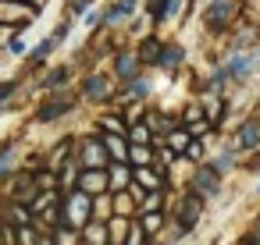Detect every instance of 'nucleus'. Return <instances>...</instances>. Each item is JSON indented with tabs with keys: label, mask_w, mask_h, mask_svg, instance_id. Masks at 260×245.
<instances>
[{
	"label": "nucleus",
	"mask_w": 260,
	"mask_h": 245,
	"mask_svg": "<svg viewBox=\"0 0 260 245\" xmlns=\"http://www.w3.org/2000/svg\"><path fill=\"white\" fill-rule=\"evenodd\" d=\"M136 224H139V231H143L146 238H157L160 227H164V213H139Z\"/></svg>",
	"instance_id": "obj_27"
},
{
	"label": "nucleus",
	"mask_w": 260,
	"mask_h": 245,
	"mask_svg": "<svg viewBox=\"0 0 260 245\" xmlns=\"http://www.w3.org/2000/svg\"><path fill=\"white\" fill-rule=\"evenodd\" d=\"M185 156H189V160H203V156H207V142H203V139H192L189 149H185Z\"/></svg>",
	"instance_id": "obj_32"
},
{
	"label": "nucleus",
	"mask_w": 260,
	"mask_h": 245,
	"mask_svg": "<svg viewBox=\"0 0 260 245\" xmlns=\"http://www.w3.org/2000/svg\"><path fill=\"white\" fill-rule=\"evenodd\" d=\"M128 167H153V146H128Z\"/></svg>",
	"instance_id": "obj_26"
},
{
	"label": "nucleus",
	"mask_w": 260,
	"mask_h": 245,
	"mask_svg": "<svg viewBox=\"0 0 260 245\" xmlns=\"http://www.w3.org/2000/svg\"><path fill=\"white\" fill-rule=\"evenodd\" d=\"M249 238H253V241H260V213H256V220H253V231H249Z\"/></svg>",
	"instance_id": "obj_34"
},
{
	"label": "nucleus",
	"mask_w": 260,
	"mask_h": 245,
	"mask_svg": "<svg viewBox=\"0 0 260 245\" xmlns=\"http://www.w3.org/2000/svg\"><path fill=\"white\" fill-rule=\"evenodd\" d=\"M136 8H139V0H114V4L104 11L100 25H104V29H111V25H121V22H128V18L136 15Z\"/></svg>",
	"instance_id": "obj_13"
},
{
	"label": "nucleus",
	"mask_w": 260,
	"mask_h": 245,
	"mask_svg": "<svg viewBox=\"0 0 260 245\" xmlns=\"http://www.w3.org/2000/svg\"><path fill=\"white\" fill-rule=\"evenodd\" d=\"M68 75H72V68H68V64H64V68H50V71L43 75V82H40V86H43L47 93H64Z\"/></svg>",
	"instance_id": "obj_20"
},
{
	"label": "nucleus",
	"mask_w": 260,
	"mask_h": 245,
	"mask_svg": "<svg viewBox=\"0 0 260 245\" xmlns=\"http://www.w3.org/2000/svg\"><path fill=\"white\" fill-rule=\"evenodd\" d=\"M68 36H72V22H61V25H57V29H54V32H50V39H54V43H57V47H61V43H64V39H68Z\"/></svg>",
	"instance_id": "obj_33"
},
{
	"label": "nucleus",
	"mask_w": 260,
	"mask_h": 245,
	"mask_svg": "<svg viewBox=\"0 0 260 245\" xmlns=\"http://www.w3.org/2000/svg\"><path fill=\"white\" fill-rule=\"evenodd\" d=\"M107 185H111V195L128 192V185H132V167H128V164H111V167H107Z\"/></svg>",
	"instance_id": "obj_16"
},
{
	"label": "nucleus",
	"mask_w": 260,
	"mask_h": 245,
	"mask_svg": "<svg viewBox=\"0 0 260 245\" xmlns=\"http://www.w3.org/2000/svg\"><path fill=\"white\" fill-rule=\"evenodd\" d=\"M15 171H18V146L4 142V146H0V181H8Z\"/></svg>",
	"instance_id": "obj_18"
},
{
	"label": "nucleus",
	"mask_w": 260,
	"mask_h": 245,
	"mask_svg": "<svg viewBox=\"0 0 260 245\" xmlns=\"http://www.w3.org/2000/svg\"><path fill=\"white\" fill-rule=\"evenodd\" d=\"M189 142H192V135H189V132L182 128V125H178V128H175V132H171L168 139H164V146H168V149H171L175 156H185V149H189Z\"/></svg>",
	"instance_id": "obj_25"
},
{
	"label": "nucleus",
	"mask_w": 260,
	"mask_h": 245,
	"mask_svg": "<svg viewBox=\"0 0 260 245\" xmlns=\"http://www.w3.org/2000/svg\"><path fill=\"white\" fill-rule=\"evenodd\" d=\"M125 139H128V146H153V132H150L146 121H139V117L128 125V135H125Z\"/></svg>",
	"instance_id": "obj_23"
},
{
	"label": "nucleus",
	"mask_w": 260,
	"mask_h": 245,
	"mask_svg": "<svg viewBox=\"0 0 260 245\" xmlns=\"http://www.w3.org/2000/svg\"><path fill=\"white\" fill-rule=\"evenodd\" d=\"M164 210V192H146V199L139 202V213H160Z\"/></svg>",
	"instance_id": "obj_29"
},
{
	"label": "nucleus",
	"mask_w": 260,
	"mask_h": 245,
	"mask_svg": "<svg viewBox=\"0 0 260 245\" xmlns=\"http://www.w3.org/2000/svg\"><path fill=\"white\" fill-rule=\"evenodd\" d=\"M235 11H239V0H210V4L203 8V29L210 36H221L232 25Z\"/></svg>",
	"instance_id": "obj_3"
},
{
	"label": "nucleus",
	"mask_w": 260,
	"mask_h": 245,
	"mask_svg": "<svg viewBox=\"0 0 260 245\" xmlns=\"http://www.w3.org/2000/svg\"><path fill=\"white\" fill-rule=\"evenodd\" d=\"M256 68H260V50H235L221 61V71L228 82H249Z\"/></svg>",
	"instance_id": "obj_2"
},
{
	"label": "nucleus",
	"mask_w": 260,
	"mask_h": 245,
	"mask_svg": "<svg viewBox=\"0 0 260 245\" xmlns=\"http://www.w3.org/2000/svg\"><path fill=\"white\" fill-rule=\"evenodd\" d=\"M4 36H8V29H4V25H0V43H4Z\"/></svg>",
	"instance_id": "obj_35"
},
{
	"label": "nucleus",
	"mask_w": 260,
	"mask_h": 245,
	"mask_svg": "<svg viewBox=\"0 0 260 245\" xmlns=\"http://www.w3.org/2000/svg\"><path fill=\"white\" fill-rule=\"evenodd\" d=\"M256 195H260V181H256Z\"/></svg>",
	"instance_id": "obj_36"
},
{
	"label": "nucleus",
	"mask_w": 260,
	"mask_h": 245,
	"mask_svg": "<svg viewBox=\"0 0 260 245\" xmlns=\"http://www.w3.org/2000/svg\"><path fill=\"white\" fill-rule=\"evenodd\" d=\"M72 110H75V96H68V93H54V96L36 110V121H40V125H54V121L68 117Z\"/></svg>",
	"instance_id": "obj_8"
},
{
	"label": "nucleus",
	"mask_w": 260,
	"mask_h": 245,
	"mask_svg": "<svg viewBox=\"0 0 260 245\" xmlns=\"http://www.w3.org/2000/svg\"><path fill=\"white\" fill-rule=\"evenodd\" d=\"M189 192L192 195H200L203 202H210V199H221V178L207 167V164H200L192 174H189Z\"/></svg>",
	"instance_id": "obj_7"
},
{
	"label": "nucleus",
	"mask_w": 260,
	"mask_h": 245,
	"mask_svg": "<svg viewBox=\"0 0 260 245\" xmlns=\"http://www.w3.org/2000/svg\"><path fill=\"white\" fill-rule=\"evenodd\" d=\"M232 146L239 149V156H242V153H256V149H260V117H246V121L235 128Z\"/></svg>",
	"instance_id": "obj_9"
},
{
	"label": "nucleus",
	"mask_w": 260,
	"mask_h": 245,
	"mask_svg": "<svg viewBox=\"0 0 260 245\" xmlns=\"http://www.w3.org/2000/svg\"><path fill=\"white\" fill-rule=\"evenodd\" d=\"M125 96L128 100H150L153 96V78L150 75H136L132 82H125Z\"/></svg>",
	"instance_id": "obj_19"
},
{
	"label": "nucleus",
	"mask_w": 260,
	"mask_h": 245,
	"mask_svg": "<svg viewBox=\"0 0 260 245\" xmlns=\"http://www.w3.org/2000/svg\"><path fill=\"white\" fill-rule=\"evenodd\" d=\"M203 210H207V202H203L200 195H192V192L185 188V195H182V199L175 202V227H182L185 234H192V227L200 224Z\"/></svg>",
	"instance_id": "obj_5"
},
{
	"label": "nucleus",
	"mask_w": 260,
	"mask_h": 245,
	"mask_svg": "<svg viewBox=\"0 0 260 245\" xmlns=\"http://www.w3.org/2000/svg\"><path fill=\"white\" fill-rule=\"evenodd\" d=\"M100 142H104L111 164H128V139L125 135H100Z\"/></svg>",
	"instance_id": "obj_17"
},
{
	"label": "nucleus",
	"mask_w": 260,
	"mask_h": 245,
	"mask_svg": "<svg viewBox=\"0 0 260 245\" xmlns=\"http://www.w3.org/2000/svg\"><path fill=\"white\" fill-rule=\"evenodd\" d=\"M54 50H57V43H54V39L47 36L43 43H36V47L29 50V64H43V61H47V57H50Z\"/></svg>",
	"instance_id": "obj_28"
},
{
	"label": "nucleus",
	"mask_w": 260,
	"mask_h": 245,
	"mask_svg": "<svg viewBox=\"0 0 260 245\" xmlns=\"http://www.w3.org/2000/svg\"><path fill=\"white\" fill-rule=\"evenodd\" d=\"M93 224V195H86L82 188L75 192H64L57 199V227H68V231H86Z\"/></svg>",
	"instance_id": "obj_1"
},
{
	"label": "nucleus",
	"mask_w": 260,
	"mask_h": 245,
	"mask_svg": "<svg viewBox=\"0 0 260 245\" xmlns=\"http://www.w3.org/2000/svg\"><path fill=\"white\" fill-rule=\"evenodd\" d=\"M82 100H89V103H104V100H111V78L104 75V71H93V75H86L82 78Z\"/></svg>",
	"instance_id": "obj_10"
},
{
	"label": "nucleus",
	"mask_w": 260,
	"mask_h": 245,
	"mask_svg": "<svg viewBox=\"0 0 260 245\" xmlns=\"http://www.w3.org/2000/svg\"><path fill=\"white\" fill-rule=\"evenodd\" d=\"M160 39L157 36H146L143 43H139V50H136V57H139V64H157V57H160Z\"/></svg>",
	"instance_id": "obj_22"
},
{
	"label": "nucleus",
	"mask_w": 260,
	"mask_h": 245,
	"mask_svg": "<svg viewBox=\"0 0 260 245\" xmlns=\"http://www.w3.org/2000/svg\"><path fill=\"white\" fill-rule=\"evenodd\" d=\"M75 156H79L82 171H107V167H111V156H107V149H104L100 139H82V142H75Z\"/></svg>",
	"instance_id": "obj_6"
},
{
	"label": "nucleus",
	"mask_w": 260,
	"mask_h": 245,
	"mask_svg": "<svg viewBox=\"0 0 260 245\" xmlns=\"http://www.w3.org/2000/svg\"><path fill=\"white\" fill-rule=\"evenodd\" d=\"M235 164H239V149H235V146H224L217 156H210V164H207V167H210L217 178H224V174H232V171H235Z\"/></svg>",
	"instance_id": "obj_15"
},
{
	"label": "nucleus",
	"mask_w": 260,
	"mask_h": 245,
	"mask_svg": "<svg viewBox=\"0 0 260 245\" xmlns=\"http://www.w3.org/2000/svg\"><path fill=\"white\" fill-rule=\"evenodd\" d=\"M32 188H36V192H57V171H54V167L32 171Z\"/></svg>",
	"instance_id": "obj_24"
},
{
	"label": "nucleus",
	"mask_w": 260,
	"mask_h": 245,
	"mask_svg": "<svg viewBox=\"0 0 260 245\" xmlns=\"http://www.w3.org/2000/svg\"><path fill=\"white\" fill-rule=\"evenodd\" d=\"M18 93V82H0V110L11 103V96Z\"/></svg>",
	"instance_id": "obj_31"
},
{
	"label": "nucleus",
	"mask_w": 260,
	"mask_h": 245,
	"mask_svg": "<svg viewBox=\"0 0 260 245\" xmlns=\"http://www.w3.org/2000/svg\"><path fill=\"white\" fill-rule=\"evenodd\" d=\"M189 11V0H146V15L153 25H178Z\"/></svg>",
	"instance_id": "obj_4"
},
{
	"label": "nucleus",
	"mask_w": 260,
	"mask_h": 245,
	"mask_svg": "<svg viewBox=\"0 0 260 245\" xmlns=\"http://www.w3.org/2000/svg\"><path fill=\"white\" fill-rule=\"evenodd\" d=\"M4 50H8L11 57H25V54H29V43H25V36H11Z\"/></svg>",
	"instance_id": "obj_30"
},
{
	"label": "nucleus",
	"mask_w": 260,
	"mask_h": 245,
	"mask_svg": "<svg viewBox=\"0 0 260 245\" xmlns=\"http://www.w3.org/2000/svg\"><path fill=\"white\" fill-rule=\"evenodd\" d=\"M182 64H185V47H182V43H164V47H160V57H157L153 68H160L164 75H175Z\"/></svg>",
	"instance_id": "obj_11"
},
{
	"label": "nucleus",
	"mask_w": 260,
	"mask_h": 245,
	"mask_svg": "<svg viewBox=\"0 0 260 245\" xmlns=\"http://www.w3.org/2000/svg\"><path fill=\"white\" fill-rule=\"evenodd\" d=\"M132 231V220L128 217H111L107 220V241L111 245H125V234Z\"/></svg>",
	"instance_id": "obj_21"
},
{
	"label": "nucleus",
	"mask_w": 260,
	"mask_h": 245,
	"mask_svg": "<svg viewBox=\"0 0 260 245\" xmlns=\"http://www.w3.org/2000/svg\"><path fill=\"white\" fill-rule=\"evenodd\" d=\"M79 188L86 195H111V185H107V171H79Z\"/></svg>",
	"instance_id": "obj_12"
},
{
	"label": "nucleus",
	"mask_w": 260,
	"mask_h": 245,
	"mask_svg": "<svg viewBox=\"0 0 260 245\" xmlns=\"http://www.w3.org/2000/svg\"><path fill=\"white\" fill-rule=\"evenodd\" d=\"M139 57H136V50H121V54H114V78H121V82H132L136 75H139Z\"/></svg>",
	"instance_id": "obj_14"
}]
</instances>
